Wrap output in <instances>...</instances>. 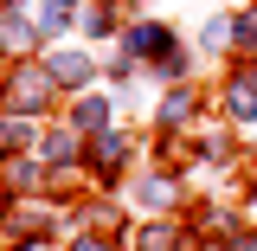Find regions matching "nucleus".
<instances>
[]
</instances>
